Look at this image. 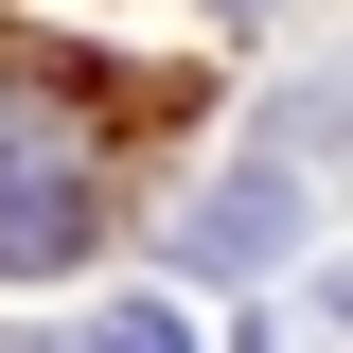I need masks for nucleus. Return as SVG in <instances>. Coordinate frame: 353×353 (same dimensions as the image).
Listing matches in <instances>:
<instances>
[{
  "label": "nucleus",
  "mask_w": 353,
  "mask_h": 353,
  "mask_svg": "<svg viewBox=\"0 0 353 353\" xmlns=\"http://www.w3.org/2000/svg\"><path fill=\"white\" fill-rule=\"evenodd\" d=\"M318 159H336V71H301V88H283V106L248 124V176L176 212V265H283V230H301Z\"/></svg>",
  "instance_id": "obj_1"
},
{
  "label": "nucleus",
  "mask_w": 353,
  "mask_h": 353,
  "mask_svg": "<svg viewBox=\"0 0 353 353\" xmlns=\"http://www.w3.org/2000/svg\"><path fill=\"white\" fill-rule=\"evenodd\" d=\"M71 248H88V124L36 71H0V265L36 283V265H71Z\"/></svg>",
  "instance_id": "obj_2"
},
{
  "label": "nucleus",
  "mask_w": 353,
  "mask_h": 353,
  "mask_svg": "<svg viewBox=\"0 0 353 353\" xmlns=\"http://www.w3.org/2000/svg\"><path fill=\"white\" fill-rule=\"evenodd\" d=\"M88 353H194V318H176V301H124V318H88Z\"/></svg>",
  "instance_id": "obj_3"
},
{
  "label": "nucleus",
  "mask_w": 353,
  "mask_h": 353,
  "mask_svg": "<svg viewBox=\"0 0 353 353\" xmlns=\"http://www.w3.org/2000/svg\"><path fill=\"white\" fill-rule=\"evenodd\" d=\"M0 353H36V336H0Z\"/></svg>",
  "instance_id": "obj_4"
}]
</instances>
